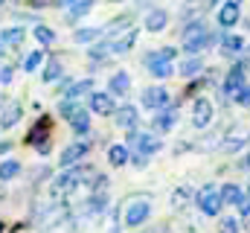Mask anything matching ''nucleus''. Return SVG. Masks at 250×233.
I'll return each mask as SVG.
<instances>
[{
	"instance_id": "obj_1",
	"label": "nucleus",
	"mask_w": 250,
	"mask_h": 233,
	"mask_svg": "<svg viewBox=\"0 0 250 233\" xmlns=\"http://www.w3.org/2000/svg\"><path fill=\"white\" fill-rule=\"evenodd\" d=\"M148 216H151V198H148V195H137V198H131V201L125 204L123 222L128 228H137V225H143Z\"/></svg>"
},
{
	"instance_id": "obj_2",
	"label": "nucleus",
	"mask_w": 250,
	"mask_h": 233,
	"mask_svg": "<svg viewBox=\"0 0 250 233\" xmlns=\"http://www.w3.org/2000/svg\"><path fill=\"white\" fill-rule=\"evenodd\" d=\"M62 116H67V122L73 125V131L76 134H87V128H90V116L84 108H79L76 102H62Z\"/></svg>"
},
{
	"instance_id": "obj_3",
	"label": "nucleus",
	"mask_w": 250,
	"mask_h": 233,
	"mask_svg": "<svg viewBox=\"0 0 250 233\" xmlns=\"http://www.w3.org/2000/svg\"><path fill=\"white\" fill-rule=\"evenodd\" d=\"M198 207H201V213L204 216H218L221 213V198H218V192H215V186L212 184H207L201 192H198Z\"/></svg>"
},
{
	"instance_id": "obj_4",
	"label": "nucleus",
	"mask_w": 250,
	"mask_h": 233,
	"mask_svg": "<svg viewBox=\"0 0 250 233\" xmlns=\"http://www.w3.org/2000/svg\"><path fill=\"white\" fill-rule=\"evenodd\" d=\"M128 146L131 149H137V152H143V155H151V152H157L163 143L160 140H154L151 134H146V131H128Z\"/></svg>"
},
{
	"instance_id": "obj_5",
	"label": "nucleus",
	"mask_w": 250,
	"mask_h": 233,
	"mask_svg": "<svg viewBox=\"0 0 250 233\" xmlns=\"http://www.w3.org/2000/svg\"><path fill=\"white\" fill-rule=\"evenodd\" d=\"M245 85H248V79H245V67H242V64L230 67V70H227V79H224V99H227V96H236Z\"/></svg>"
},
{
	"instance_id": "obj_6",
	"label": "nucleus",
	"mask_w": 250,
	"mask_h": 233,
	"mask_svg": "<svg viewBox=\"0 0 250 233\" xmlns=\"http://www.w3.org/2000/svg\"><path fill=\"white\" fill-rule=\"evenodd\" d=\"M87 149H90V143L87 140H79V143H70L67 149L62 152V166L64 169H73L84 155H87Z\"/></svg>"
},
{
	"instance_id": "obj_7",
	"label": "nucleus",
	"mask_w": 250,
	"mask_h": 233,
	"mask_svg": "<svg viewBox=\"0 0 250 233\" xmlns=\"http://www.w3.org/2000/svg\"><path fill=\"white\" fill-rule=\"evenodd\" d=\"M143 105L151 108V111H163L169 105V91L166 88H148V91H143Z\"/></svg>"
},
{
	"instance_id": "obj_8",
	"label": "nucleus",
	"mask_w": 250,
	"mask_h": 233,
	"mask_svg": "<svg viewBox=\"0 0 250 233\" xmlns=\"http://www.w3.org/2000/svg\"><path fill=\"white\" fill-rule=\"evenodd\" d=\"M212 122V102L209 99H195V108H192V125L195 128H204Z\"/></svg>"
},
{
	"instance_id": "obj_9",
	"label": "nucleus",
	"mask_w": 250,
	"mask_h": 233,
	"mask_svg": "<svg viewBox=\"0 0 250 233\" xmlns=\"http://www.w3.org/2000/svg\"><path fill=\"white\" fill-rule=\"evenodd\" d=\"M82 178H84V169H67V172H62L59 178H56V189L59 192H70V189H76L79 184H82Z\"/></svg>"
},
{
	"instance_id": "obj_10",
	"label": "nucleus",
	"mask_w": 250,
	"mask_h": 233,
	"mask_svg": "<svg viewBox=\"0 0 250 233\" xmlns=\"http://www.w3.org/2000/svg\"><path fill=\"white\" fill-rule=\"evenodd\" d=\"M137 108L134 105H123V108H114V122L120 125V128H128V131H134L137 128Z\"/></svg>"
},
{
	"instance_id": "obj_11",
	"label": "nucleus",
	"mask_w": 250,
	"mask_h": 233,
	"mask_svg": "<svg viewBox=\"0 0 250 233\" xmlns=\"http://www.w3.org/2000/svg\"><path fill=\"white\" fill-rule=\"evenodd\" d=\"M239 15H242V6L236 0H227L221 9H218V23L221 26H236L239 23Z\"/></svg>"
},
{
	"instance_id": "obj_12",
	"label": "nucleus",
	"mask_w": 250,
	"mask_h": 233,
	"mask_svg": "<svg viewBox=\"0 0 250 233\" xmlns=\"http://www.w3.org/2000/svg\"><path fill=\"white\" fill-rule=\"evenodd\" d=\"M134 44H137V29H128L125 35L114 38L111 44H102V47H105V53H128Z\"/></svg>"
},
{
	"instance_id": "obj_13",
	"label": "nucleus",
	"mask_w": 250,
	"mask_h": 233,
	"mask_svg": "<svg viewBox=\"0 0 250 233\" xmlns=\"http://www.w3.org/2000/svg\"><path fill=\"white\" fill-rule=\"evenodd\" d=\"M128 91H131L128 73H125V70H117V73L111 76V82H108V96H125Z\"/></svg>"
},
{
	"instance_id": "obj_14",
	"label": "nucleus",
	"mask_w": 250,
	"mask_h": 233,
	"mask_svg": "<svg viewBox=\"0 0 250 233\" xmlns=\"http://www.w3.org/2000/svg\"><path fill=\"white\" fill-rule=\"evenodd\" d=\"M209 32H207V26L201 23V21H192L184 26V32H181V38H184V47L187 44H195V41H201V38H207Z\"/></svg>"
},
{
	"instance_id": "obj_15",
	"label": "nucleus",
	"mask_w": 250,
	"mask_h": 233,
	"mask_svg": "<svg viewBox=\"0 0 250 233\" xmlns=\"http://www.w3.org/2000/svg\"><path fill=\"white\" fill-rule=\"evenodd\" d=\"M90 111L93 114H114V96H108V93H90Z\"/></svg>"
},
{
	"instance_id": "obj_16",
	"label": "nucleus",
	"mask_w": 250,
	"mask_h": 233,
	"mask_svg": "<svg viewBox=\"0 0 250 233\" xmlns=\"http://www.w3.org/2000/svg\"><path fill=\"white\" fill-rule=\"evenodd\" d=\"M166 23H169V15L163 9H151L148 18H146V29L148 32H160V29H166Z\"/></svg>"
},
{
	"instance_id": "obj_17",
	"label": "nucleus",
	"mask_w": 250,
	"mask_h": 233,
	"mask_svg": "<svg viewBox=\"0 0 250 233\" xmlns=\"http://www.w3.org/2000/svg\"><path fill=\"white\" fill-rule=\"evenodd\" d=\"M175 122H178V111L175 108H163V111H157V116H154V128L157 131H169Z\"/></svg>"
},
{
	"instance_id": "obj_18",
	"label": "nucleus",
	"mask_w": 250,
	"mask_h": 233,
	"mask_svg": "<svg viewBox=\"0 0 250 233\" xmlns=\"http://www.w3.org/2000/svg\"><path fill=\"white\" fill-rule=\"evenodd\" d=\"M146 64H148V73H151L154 79H169V76L175 73V64H172V61H148V58H146Z\"/></svg>"
},
{
	"instance_id": "obj_19",
	"label": "nucleus",
	"mask_w": 250,
	"mask_h": 233,
	"mask_svg": "<svg viewBox=\"0 0 250 233\" xmlns=\"http://www.w3.org/2000/svg\"><path fill=\"white\" fill-rule=\"evenodd\" d=\"M47 137H50V119L44 116V119H38V125L29 131V137H26V140H29L32 146H41V140L47 143Z\"/></svg>"
},
{
	"instance_id": "obj_20",
	"label": "nucleus",
	"mask_w": 250,
	"mask_h": 233,
	"mask_svg": "<svg viewBox=\"0 0 250 233\" xmlns=\"http://www.w3.org/2000/svg\"><path fill=\"white\" fill-rule=\"evenodd\" d=\"M23 38H26V32H23L21 26H9V29H3V35H0V44L18 47V44H23Z\"/></svg>"
},
{
	"instance_id": "obj_21",
	"label": "nucleus",
	"mask_w": 250,
	"mask_h": 233,
	"mask_svg": "<svg viewBox=\"0 0 250 233\" xmlns=\"http://www.w3.org/2000/svg\"><path fill=\"white\" fill-rule=\"evenodd\" d=\"M242 50H245V38H239V35H227L224 44H221V53L224 56H239Z\"/></svg>"
},
{
	"instance_id": "obj_22",
	"label": "nucleus",
	"mask_w": 250,
	"mask_h": 233,
	"mask_svg": "<svg viewBox=\"0 0 250 233\" xmlns=\"http://www.w3.org/2000/svg\"><path fill=\"white\" fill-rule=\"evenodd\" d=\"M87 91H93V79H84V82L70 85V88L64 91V96H67V102H73V99H79V96H82V93H87Z\"/></svg>"
},
{
	"instance_id": "obj_23",
	"label": "nucleus",
	"mask_w": 250,
	"mask_h": 233,
	"mask_svg": "<svg viewBox=\"0 0 250 233\" xmlns=\"http://www.w3.org/2000/svg\"><path fill=\"white\" fill-rule=\"evenodd\" d=\"M218 198H221V204H239L242 201V189L236 184H227V186L218 189Z\"/></svg>"
},
{
	"instance_id": "obj_24",
	"label": "nucleus",
	"mask_w": 250,
	"mask_h": 233,
	"mask_svg": "<svg viewBox=\"0 0 250 233\" xmlns=\"http://www.w3.org/2000/svg\"><path fill=\"white\" fill-rule=\"evenodd\" d=\"M64 9L70 12V21H79L82 15H87V12L93 9V3H90V0H79V3H67Z\"/></svg>"
},
{
	"instance_id": "obj_25",
	"label": "nucleus",
	"mask_w": 250,
	"mask_h": 233,
	"mask_svg": "<svg viewBox=\"0 0 250 233\" xmlns=\"http://www.w3.org/2000/svg\"><path fill=\"white\" fill-rule=\"evenodd\" d=\"M108 161H111V166H125L128 163V149L125 146H111L108 149Z\"/></svg>"
},
{
	"instance_id": "obj_26",
	"label": "nucleus",
	"mask_w": 250,
	"mask_h": 233,
	"mask_svg": "<svg viewBox=\"0 0 250 233\" xmlns=\"http://www.w3.org/2000/svg\"><path fill=\"white\" fill-rule=\"evenodd\" d=\"M99 35H102V29H93V26H87V29H76V32H73L76 44H90V41H96Z\"/></svg>"
},
{
	"instance_id": "obj_27",
	"label": "nucleus",
	"mask_w": 250,
	"mask_h": 233,
	"mask_svg": "<svg viewBox=\"0 0 250 233\" xmlns=\"http://www.w3.org/2000/svg\"><path fill=\"white\" fill-rule=\"evenodd\" d=\"M21 114H23V111H21V105H15V102H12V105H9V108L3 111V119H0V128H9V125H15V122L21 119Z\"/></svg>"
},
{
	"instance_id": "obj_28",
	"label": "nucleus",
	"mask_w": 250,
	"mask_h": 233,
	"mask_svg": "<svg viewBox=\"0 0 250 233\" xmlns=\"http://www.w3.org/2000/svg\"><path fill=\"white\" fill-rule=\"evenodd\" d=\"M62 58H50L47 70H44V82H56V79H62Z\"/></svg>"
},
{
	"instance_id": "obj_29",
	"label": "nucleus",
	"mask_w": 250,
	"mask_h": 233,
	"mask_svg": "<svg viewBox=\"0 0 250 233\" xmlns=\"http://www.w3.org/2000/svg\"><path fill=\"white\" fill-rule=\"evenodd\" d=\"M32 35H35V38H38V44H44V47L56 41V32H53L50 26H41V23H38V26L32 29Z\"/></svg>"
},
{
	"instance_id": "obj_30",
	"label": "nucleus",
	"mask_w": 250,
	"mask_h": 233,
	"mask_svg": "<svg viewBox=\"0 0 250 233\" xmlns=\"http://www.w3.org/2000/svg\"><path fill=\"white\" fill-rule=\"evenodd\" d=\"M201 70H204V61H201V58H189V61H184V64H181V76H198V73H201Z\"/></svg>"
},
{
	"instance_id": "obj_31",
	"label": "nucleus",
	"mask_w": 250,
	"mask_h": 233,
	"mask_svg": "<svg viewBox=\"0 0 250 233\" xmlns=\"http://www.w3.org/2000/svg\"><path fill=\"white\" fill-rule=\"evenodd\" d=\"M18 172H21V163L18 161H3L0 163V181H9V178H15Z\"/></svg>"
},
{
	"instance_id": "obj_32",
	"label": "nucleus",
	"mask_w": 250,
	"mask_h": 233,
	"mask_svg": "<svg viewBox=\"0 0 250 233\" xmlns=\"http://www.w3.org/2000/svg\"><path fill=\"white\" fill-rule=\"evenodd\" d=\"M175 56H178V50L175 47H163L160 53H148V61H175Z\"/></svg>"
},
{
	"instance_id": "obj_33",
	"label": "nucleus",
	"mask_w": 250,
	"mask_h": 233,
	"mask_svg": "<svg viewBox=\"0 0 250 233\" xmlns=\"http://www.w3.org/2000/svg\"><path fill=\"white\" fill-rule=\"evenodd\" d=\"M102 207H105V195H102V192H99V195H93V198H87V201H84V210H87V213H99V210H102Z\"/></svg>"
},
{
	"instance_id": "obj_34",
	"label": "nucleus",
	"mask_w": 250,
	"mask_h": 233,
	"mask_svg": "<svg viewBox=\"0 0 250 233\" xmlns=\"http://www.w3.org/2000/svg\"><path fill=\"white\" fill-rule=\"evenodd\" d=\"M128 21H131V15H120V18H114V21L108 23V32L114 35V32H120V29H125V26H128Z\"/></svg>"
},
{
	"instance_id": "obj_35",
	"label": "nucleus",
	"mask_w": 250,
	"mask_h": 233,
	"mask_svg": "<svg viewBox=\"0 0 250 233\" xmlns=\"http://www.w3.org/2000/svg\"><path fill=\"white\" fill-rule=\"evenodd\" d=\"M41 58H44V53H41V50L29 53V56H26V61H23V70H35V67L41 64Z\"/></svg>"
},
{
	"instance_id": "obj_36",
	"label": "nucleus",
	"mask_w": 250,
	"mask_h": 233,
	"mask_svg": "<svg viewBox=\"0 0 250 233\" xmlns=\"http://www.w3.org/2000/svg\"><path fill=\"white\" fill-rule=\"evenodd\" d=\"M233 99H236L239 105H245V108H248V105H250V85H245V88H242V91H239Z\"/></svg>"
},
{
	"instance_id": "obj_37",
	"label": "nucleus",
	"mask_w": 250,
	"mask_h": 233,
	"mask_svg": "<svg viewBox=\"0 0 250 233\" xmlns=\"http://www.w3.org/2000/svg\"><path fill=\"white\" fill-rule=\"evenodd\" d=\"M221 233H239V222L236 219H221Z\"/></svg>"
},
{
	"instance_id": "obj_38",
	"label": "nucleus",
	"mask_w": 250,
	"mask_h": 233,
	"mask_svg": "<svg viewBox=\"0 0 250 233\" xmlns=\"http://www.w3.org/2000/svg\"><path fill=\"white\" fill-rule=\"evenodd\" d=\"M242 146H245V137H242V134H239V137H233L230 143H224V149H227V152H236V149H242Z\"/></svg>"
},
{
	"instance_id": "obj_39",
	"label": "nucleus",
	"mask_w": 250,
	"mask_h": 233,
	"mask_svg": "<svg viewBox=\"0 0 250 233\" xmlns=\"http://www.w3.org/2000/svg\"><path fill=\"white\" fill-rule=\"evenodd\" d=\"M187 198H189V192H187V189H178V192L172 195V204H175V207H178V204L184 207V204H187Z\"/></svg>"
},
{
	"instance_id": "obj_40",
	"label": "nucleus",
	"mask_w": 250,
	"mask_h": 233,
	"mask_svg": "<svg viewBox=\"0 0 250 233\" xmlns=\"http://www.w3.org/2000/svg\"><path fill=\"white\" fill-rule=\"evenodd\" d=\"M239 213H242L245 219H250V195H242V201H239Z\"/></svg>"
},
{
	"instance_id": "obj_41",
	"label": "nucleus",
	"mask_w": 250,
	"mask_h": 233,
	"mask_svg": "<svg viewBox=\"0 0 250 233\" xmlns=\"http://www.w3.org/2000/svg\"><path fill=\"white\" fill-rule=\"evenodd\" d=\"M12 76H15V73H12V67H3V70H0V82H6V85H9V82H12Z\"/></svg>"
},
{
	"instance_id": "obj_42",
	"label": "nucleus",
	"mask_w": 250,
	"mask_h": 233,
	"mask_svg": "<svg viewBox=\"0 0 250 233\" xmlns=\"http://www.w3.org/2000/svg\"><path fill=\"white\" fill-rule=\"evenodd\" d=\"M9 149H12V140H3V143H0V155H6Z\"/></svg>"
},
{
	"instance_id": "obj_43",
	"label": "nucleus",
	"mask_w": 250,
	"mask_h": 233,
	"mask_svg": "<svg viewBox=\"0 0 250 233\" xmlns=\"http://www.w3.org/2000/svg\"><path fill=\"white\" fill-rule=\"evenodd\" d=\"M242 166H245V169H250V155L245 158V161H242Z\"/></svg>"
},
{
	"instance_id": "obj_44",
	"label": "nucleus",
	"mask_w": 250,
	"mask_h": 233,
	"mask_svg": "<svg viewBox=\"0 0 250 233\" xmlns=\"http://www.w3.org/2000/svg\"><path fill=\"white\" fill-rule=\"evenodd\" d=\"M146 233H157V231H146Z\"/></svg>"
},
{
	"instance_id": "obj_45",
	"label": "nucleus",
	"mask_w": 250,
	"mask_h": 233,
	"mask_svg": "<svg viewBox=\"0 0 250 233\" xmlns=\"http://www.w3.org/2000/svg\"><path fill=\"white\" fill-rule=\"evenodd\" d=\"M0 231H3V222H0Z\"/></svg>"
},
{
	"instance_id": "obj_46",
	"label": "nucleus",
	"mask_w": 250,
	"mask_h": 233,
	"mask_svg": "<svg viewBox=\"0 0 250 233\" xmlns=\"http://www.w3.org/2000/svg\"><path fill=\"white\" fill-rule=\"evenodd\" d=\"M114 233H117V231H114Z\"/></svg>"
}]
</instances>
